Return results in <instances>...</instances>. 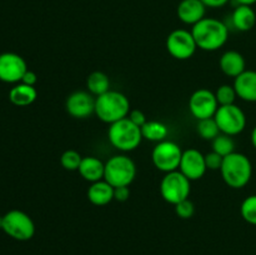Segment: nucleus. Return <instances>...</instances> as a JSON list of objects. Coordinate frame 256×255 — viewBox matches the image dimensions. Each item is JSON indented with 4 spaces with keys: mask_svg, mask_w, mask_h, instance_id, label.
<instances>
[{
    "mask_svg": "<svg viewBox=\"0 0 256 255\" xmlns=\"http://www.w3.org/2000/svg\"><path fill=\"white\" fill-rule=\"evenodd\" d=\"M235 2H238V5H250V6H252L256 0H235Z\"/></svg>",
    "mask_w": 256,
    "mask_h": 255,
    "instance_id": "35",
    "label": "nucleus"
},
{
    "mask_svg": "<svg viewBox=\"0 0 256 255\" xmlns=\"http://www.w3.org/2000/svg\"><path fill=\"white\" fill-rule=\"evenodd\" d=\"M232 25L239 32H249L256 24V12L250 5H238L232 15Z\"/></svg>",
    "mask_w": 256,
    "mask_h": 255,
    "instance_id": "20",
    "label": "nucleus"
},
{
    "mask_svg": "<svg viewBox=\"0 0 256 255\" xmlns=\"http://www.w3.org/2000/svg\"><path fill=\"white\" fill-rule=\"evenodd\" d=\"M192 34L199 49L215 52L226 44L229 39V28L219 19L204 18L192 25Z\"/></svg>",
    "mask_w": 256,
    "mask_h": 255,
    "instance_id": "1",
    "label": "nucleus"
},
{
    "mask_svg": "<svg viewBox=\"0 0 256 255\" xmlns=\"http://www.w3.org/2000/svg\"><path fill=\"white\" fill-rule=\"evenodd\" d=\"M222 160H224V158L215 152L205 155V162H206V168L209 170H220L222 165Z\"/></svg>",
    "mask_w": 256,
    "mask_h": 255,
    "instance_id": "30",
    "label": "nucleus"
},
{
    "mask_svg": "<svg viewBox=\"0 0 256 255\" xmlns=\"http://www.w3.org/2000/svg\"><path fill=\"white\" fill-rule=\"evenodd\" d=\"M206 8H222L229 2V0H202Z\"/></svg>",
    "mask_w": 256,
    "mask_h": 255,
    "instance_id": "34",
    "label": "nucleus"
},
{
    "mask_svg": "<svg viewBox=\"0 0 256 255\" xmlns=\"http://www.w3.org/2000/svg\"><path fill=\"white\" fill-rule=\"evenodd\" d=\"M234 88L238 98L244 102H256V72L245 70L242 74L235 78Z\"/></svg>",
    "mask_w": 256,
    "mask_h": 255,
    "instance_id": "16",
    "label": "nucleus"
},
{
    "mask_svg": "<svg viewBox=\"0 0 256 255\" xmlns=\"http://www.w3.org/2000/svg\"><path fill=\"white\" fill-rule=\"evenodd\" d=\"M252 146L256 149V126L252 129Z\"/></svg>",
    "mask_w": 256,
    "mask_h": 255,
    "instance_id": "36",
    "label": "nucleus"
},
{
    "mask_svg": "<svg viewBox=\"0 0 256 255\" xmlns=\"http://www.w3.org/2000/svg\"><path fill=\"white\" fill-rule=\"evenodd\" d=\"M178 18L186 25H195L205 18L206 5L202 0H182L178 5Z\"/></svg>",
    "mask_w": 256,
    "mask_h": 255,
    "instance_id": "15",
    "label": "nucleus"
},
{
    "mask_svg": "<svg viewBox=\"0 0 256 255\" xmlns=\"http://www.w3.org/2000/svg\"><path fill=\"white\" fill-rule=\"evenodd\" d=\"M2 229L10 238L19 242L30 240L35 234V224L32 218L22 210H10L2 216Z\"/></svg>",
    "mask_w": 256,
    "mask_h": 255,
    "instance_id": "7",
    "label": "nucleus"
},
{
    "mask_svg": "<svg viewBox=\"0 0 256 255\" xmlns=\"http://www.w3.org/2000/svg\"><path fill=\"white\" fill-rule=\"evenodd\" d=\"M166 49L175 59L186 60L195 54L198 45L192 32L185 29H176L168 35Z\"/></svg>",
    "mask_w": 256,
    "mask_h": 255,
    "instance_id": "10",
    "label": "nucleus"
},
{
    "mask_svg": "<svg viewBox=\"0 0 256 255\" xmlns=\"http://www.w3.org/2000/svg\"><path fill=\"white\" fill-rule=\"evenodd\" d=\"M78 172L82 175V179L86 180V182H99V180L104 179L105 164L95 156H84L80 162Z\"/></svg>",
    "mask_w": 256,
    "mask_h": 255,
    "instance_id": "19",
    "label": "nucleus"
},
{
    "mask_svg": "<svg viewBox=\"0 0 256 255\" xmlns=\"http://www.w3.org/2000/svg\"><path fill=\"white\" fill-rule=\"evenodd\" d=\"M214 119L219 125L220 132L230 136L242 132L246 126V115L242 108L235 104L218 108Z\"/></svg>",
    "mask_w": 256,
    "mask_h": 255,
    "instance_id": "9",
    "label": "nucleus"
},
{
    "mask_svg": "<svg viewBox=\"0 0 256 255\" xmlns=\"http://www.w3.org/2000/svg\"><path fill=\"white\" fill-rule=\"evenodd\" d=\"M212 152H218L222 158L232 154L235 152V142L230 135L219 134L214 140H212Z\"/></svg>",
    "mask_w": 256,
    "mask_h": 255,
    "instance_id": "25",
    "label": "nucleus"
},
{
    "mask_svg": "<svg viewBox=\"0 0 256 255\" xmlns=\"http://www.w3.org/2000/svg\"><path fill=\"white\" fill-rule=\"evenodd\" d=\"M219 104L215 92L209 89H198L192 94L189 99V110L192 116L198 120L214 118Z\"/></svg>",
    "mask_w": 256,
    "mask_h": 255,
    "instance_id": "11",
    "label": "nucleus"
},
{
    "mask_svg": "<svg viewBox=\"0 0 256 255\" xmlns=\"http://www.w3.org/2000/svg\"><path fill=\"white\" fill-rule=\"evenodd\" d=\"M190 190H192L190 180L180 170L166 172L160 182L162 198L174 206L182 200L189 199Z\"/></svg>",
    "mask_w": 256,
    "mask_h": 255,
    "instance_id": "6",
    "label": "nucleus"
},
{
    "mask_svg": "<svg viewBox=\"0 0 256 255\" xmlns=\"http://www.w3.org/2000/svg\"><path fill=\"white\" fill-rule=\"evenodd\" d=\"M82 156L80 155L79 152L76 150H65L64 152L60 156V164L64 168L65 170H69V172H75V170L79 169L80 162H82Z\"/></svg>",
    "mask_w": 256,
    "mask_h": 255,
    "instance_id": "28",
    "label": "nucleus"
},
{
    "mask_svg": "<svg viewBox=\"0 0 256 255\" xmlns=\"http://www.w3.org/2000/svg\"><path fill=\"white\" fill-rule=\"evenodd\" d=\"M175 212L182 219H190L195 212V206L192 200L185 199L180 202L179 204L175 205Z\"/></svg>",
    "mask_w": 256,
    "mask_h": 255,
    "instance_id": "29",
    "label": "nucleus"
},
{
    "mask_svg": "<svg viewBox=\"0 0 256 255\" xmlns=\"http://www.w3.org/2000/svg\"><path fill=\"white\" fill-rule=\"evenodd\" d=\"M108 136H109L110 144L120 152H132L139 148L142 140L144 139L142 134V128L135 125L129 118L110 124Z\"/></svg>",
    "mask_w": 256,
    "mask_h": 255,
    "instance_id": "4",
    "label": "nucleus"
},
{
    "mask_svg": "<svg viewBox=\"0 0 256 255\" xmlns=\"http://www.w3.org/2000/svg\"><path fill=\"white\" fill-rule=\"evenodd\" d=\"M130 189L129 186H119L114 188V200L120 202H124L129 199Z\"/></svg>",
    "mask_w": 256,
    "mask_h": 255,
    "instance_id": "32",
    "label": "nucleus"
},
{
    "mask_svg": "<svg viewBox=\"0 0 256 255\" xmlns=\"http://www.w3.org/2000/svg\"><path fill=\"white\" fill-rule=\"evenodd\" d=\"M220 172L228 186L232 189H242L252 179V162L245 154L234 152L224 156Z\"/></svg>",
    "mask_w": 256,
    "mask_h": 255,
    "instance_id": "3",
    "label": "nucleus"
},
{
    "mask_svg": "<svg viewBox=\"0 0 256 255\" xmlns=\"http://www.w3.org/2000/svg\"><path fill=\"white\" fill-rule=\"evenodd\" d=\"M88 199L92 205L104 206L114 200V188L104 179L92 182L88 189Z\"/></svg>",
    "mask_w": 256,
    "mask_h": 255,
    "instance_id": "18",
    "label": "nucleus"
},
{
    "mask_svg": "<svg viewBox=\"0 0 256 255\" xmlns=\"http://www.w3.org/2000/svg\"><path fill=\"white\" fill-rule=\"evenodd\" d=\"M182 150L176 142L164 140L155 145L152 152V160L154 166L162 172H172L179 170Z\"/></svg>",
    "mask_w": 256,
    "mask_h": 255,
    "instance_id": "8",
    "label": "nucleus"
},
{
    "mask_svg": "<svg viewBox=\"0 0 256 255\" xmlns=\"http://www.w3.org/2000/svg\"><path fill=\"white\" fill-rule=\"evenodd\" d=\"M36 82H38L36 74H35L34 72H32V70L28 69L20 82H22V84H25V85H30V86H35Z\"/></svg>",
    "mask_w": 256,
    "mask_h": 255,
    "instance_id": "33",
    "label": "nucleus"
},
{
    "mask_svg": "<svg viewBox=\"0 0 256 255\" xmlns=\"http://www.w3.org/2000/svg\"><path fill=\"white\" fill-rule=\"evenodd\" d=\"M130 112V102L122 92L109 90L95 98V114L102 122L112 124L128 118Z\"/></svg>",
    "mask_w": 256,
    "mask_h": 255,
    "instance_id": "2",
    "label": "nucleus"
},
{
    "mask_svg": "<svg viewBox=\"0 0 256 255\" xmlns=\"http://www.w3.org/2000/svg\"><path fill=\"white\" fill-rule=\"evenodd\" d=\"M198 134L204 140H214L219 134H222L218 125L216 120L214 118H208V119L198 120L196 125Z\"/></svg>",
    "mask_w": 256,
    "mask_h": 255,
    "instance_id": "24",
    "label": "nucleus"
},
{
    "mask_svg": "<svg viewBox=\"0 0 256 255\" xmlns=\"http://www.w3.org/2000/svg\"><path fill=\"white\" fill-rule=\"evenodd\" d=\"M128 118H129V119L132 120V122H134L135 125H138L139 128H142V125H144L145 122H148V119H146V116H145L144 112H142V110H139V109L130 110Z\"/></svg>",
    "mask_w": 256,
    "mask_h": 255,
    "instance_id": "31",
    "label": "nucleus"
},
{
    "mask_svg": "<svg viewBox=\"0 0 256 255\" xmlns=\"http://www.w3.org/2000/svg\"><path fill=\"white\" fill-rule=\"evenodd\" d=\"M179 170L190 180H199L206 172V162L205 155L198 149H188L182 152V160H180Z\"/></svg>",
    "mask_w": 256,
    "mask_h": 255,
    "instance_id": "14",
    "label": "nucleus"
},
{
    "mask_svg": "<svg viewBox=\"0 0 256 255\" xmlns=\"http://www.w3.org/2000/svg\"><path fill=\"white\" fill-rule=\"evenodd\" d=\"M38 92L35 86L25 85L22 82L15 85L9 92V100L16 106H29L36 100Z\"/></svg>",
    "mask_w": 256,
    "mask_h": 255,
    "instance_id": "21",
    "label": "nucleus"
},
{
    "mask_svg": "<svg viewBox=\"0 0 256 255\" xmlns=\"http://www.w3.org/2000/svg\"><path fill=\"white\" fill-rule=\"evenodd\" d=\"M142 134L144 139L150 142H164L169 135V129L166 125L158 120H148L142 126Z\"/></svg>",
    "mask_w": 256,
    "mask_h": 255,
    "instance_id": "22",
    "label": "nucleus"
},
{
    "mask_svg": "<svg viewBox=\"0 0 256 255\" xmlns=\"http://www.w3.org/2000/svg\"><path fill=\"white\" fill-rule=\"evenodd\" d=\"M65 109L75 119H85L95 112V98L89 92L78 90L66 98Z\"/></svg>",
    "mask_w": 256,
    "mask_h": 255,
    "instance_id": "13",
    "label": "nucleus"
},
{
    "mask_svg": "<svg viewBox=\"0 0 256 255\" xmlns=\"http://www.w3.org/2000/svg\"><path fill=\"white\" fill-rule=\"evenodd\" d=\"M136 176V165L126 155H114L105 162L104 180L112 188L129 186Z\"/></svg>",
    "mask_w": 256,
    "mask_h": 255,
    "instance_id": "5",
    "label": "nucleus"
},
{
    "mask_svg": "<svg viewBox=\"0 0 256 255\" xmlns=\"http://www.w3.org/2000/svg\"><path fill=\"white\" fill-rule=\"evenodd\" d=\"M88 92L94 96H100L110 90V80L105 72H92L86 79Z\"/></svg>",
    "mask_w": 256,
    "mask_h": 255,
    "instance_id": "23",
    "label": "nucleus"
},
{
    "mask_svg": "<svg viewBox=\"0 0 256 255\" xmlns=\"http://www.w3.org/2000/svg\"><path fill=\"white\" fill-rule=\"evenodd\" d=\"M2 216H0V229H2Z\"/></svg>",
    "mask_w": 256,
    "mask_h": 255,
    "instance_id": "37",
    "label": "nucleus"
},
{
    "mask_svg": "<svg viewBox=\"0 0 256 255\" xmlns=\"http://www.w3.org/2000/svg\"><path fill=\"white\" fill-rule=\"evenodd\" d=\"M242 219L252 225H256V194L245 198L240 206Z\"/></svg>",
    "mask_w": 256,
    "mask_h": 255,
    "instance_id": "27",
    "label": "nucleus"
},
{
    "mask_svg": "<svg viewBox=\"0 0 256 255\" xmlns=\"http://www.w3.org/2000/svg\"><path fill=\"white\" fill-rule=\"evenodd\" d=\"M215 96H216L219 106H224V105L234 104L238 95H236V92H235L234 85L224 84V85H220V86L218 88L216 92H215Z\"/></svg>",
    "mask_w": 256,
    "mask_h": 255,
    "instance_id": "26",
    "label": "nucleus"
},
{
    "mask_svg": "<svg viewBox=\"0 0 256 255\" xmlns=\"http://www.w3.org/2000/svg\"><path fill=\"white\" fill-rule=\"evenodd\" d=\"M28 65L24 58L15 52L0 54V80L8 84L22 82Z\"/></svg>",
    "mask_w": 256,
    "mask_h": 255,
    "instance_id": "12",
    "label": "nucleus"
},
{
    "mask_svg": "<svg viewBox=\"0 0 256 255\" xmlns=\"http://www.w3.org/2000/svg\"><path fill=\"white\" fill-rule=\"evenodd\" d=\"M219 65L222 72L230 78H236L245 72L246 62L245 58L235 50H228L220 56Z\"/></svg>",
    "mask_w": 256,
    "mask_h": 255,
    "instance_id": "17",
    "label": "nucleus"
}]
</instances>
